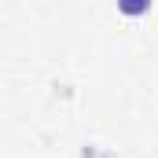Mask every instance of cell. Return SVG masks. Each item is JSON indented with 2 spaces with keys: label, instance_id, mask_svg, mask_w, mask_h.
<instances>
[{
  "label": "cell",
  "instance_id": "1",
  "mask_svg": "<svg viewBox=\"0 0 158 158\" xmlns=\"http://www.w3.org/2000/svg\"><path fill=\"white\" fill-rule=\"evenodd\" d=\"M121 11L125 15H143V11H151V4L147 0H129V4H121Z\"/></svg>",
  "mask_w": 158,
  "mask_h": 158
},
{
  "label": "cell",
  "instance_id": "2",
  "mask_svg": "<svg viewBox=\"0 0 158 158\" xmlns=\"http://www.w3.org/2000/svg\"><path fill=\"white\" fill-rule=\"evenodd\" d=\"M81 158H110V155H103L99 147H85V151H81Z\"/></svg>",
  "mask_w": 158,
  "mask_h": 158
}]
</instances>
